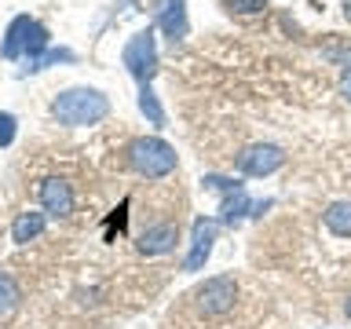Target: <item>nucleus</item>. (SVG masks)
<instances>
[{"mask_svg": "<svg viewBox=\"0 0 351 329\" xmlns=\"http://www.w3.org/2000/svg\"><path fill=\"white\" fill-rule=\"evenodd\" d=\"M51 114L59 125H70V128H81V125H95L110 114V99L95 88H66V92L55 95L51 103Z\"/></svg>", "mask_w": 351, "mask_h": 329, "instance_id": "obj_1", "label": "nucleus"}, {"mask_svg": "<svg viewBox=\"0 0 351 329\" xmlns=\"http://www.w3.org/2000/svg\"><path fill=\"white\" fill-rule=\"evenodd\" d=\"M128 164L139 175H147V180H161V175H169L176 169V150L158 136H139L128 147Z\"/></svg>", "mask_w": 351, "mask_h": 329, "instance_id": "obj_2", "label": "nucleus"}, {"mask_svg": "<svg viewBox=\"0 0 351 329\" xmlns=\"http://www.w3.org/2000/svg\"><path fill=\"white\" fill-rule=\"evenodd\" d=\"M125 66L139 84H150V77L158 73V40H154V29H139L125 44Z\"/></svg>", "mask_w": 351, "mask_h": 329, "instance_id": "obj_3", "label": "nucleus"}, {"mask_svg": "<svg viewBox=\"0 0 351 329\" xmlns=\"http://www.w3.org/2000/svg\"><path fill=\"white\" fill-rule=\"evenodd\" d=\"M194 300H197V311L208 315V318L227 315L230 307H234V300H238V285H234L230 274H216V278H205L202 285H197Z\"/></svg>", "mask_w": 351, "mask_h": 329, "instance_id": "obj_4", "label": "nucleus"}, {"mask_svg": "<svg viewBox=\"0 0 351 329\" xmlns=\"http://www.w3.org/2000/svg\"><path fill=\"white\" fill-rule=\"evenodd\" d=\"M282 164H285V150L274 147V143H252V147H245V150L238 154V172L256 175V180L278 172Z\"/></svg>", "mask_w": 351, "mask_h": 329, "instance_id": "obj_5", "label": "nucleus"}, {"mask_svg": "<svg viewBox=\"0 0 351 329\" xmlns=\"http://www.w3.org/2000/svg\"><path fill=\"white\" fill-rule=\"evenodd\" d=\"M216 230L219 223L208 216H197L194 219V234H191V252H186L183 260V271H202L205 260L213 256V245H216Z\"/></svg>", "mask_w": 351, "mask_h": 329, "instance_id": "obj_6", "label": "nucleus"}, {"mask_svg": "<svg viewBox=\"0 0 351 329\" xmlns=\"http://www.w3.org/2000/svg\"><path fill=\"white\" fill-rule=\"evenodd\" d=\"M40 205H44V212L55 216V219H66L73 212V191H70V183L59 180V175H48V180L40 183Z\"/></svg>", "mask_w": 351, "mask_h": 329, "instance_id": "obj_7", "label": "nucleus"}, {"mask_svg": "<svg viewBox=\"0 0 351 329\" xmlns=\"http://www.w3.org/2000/svg\"><path fill=\"white\" fill-rule=\"evenodd\" d=\"M158 26L172 44L186 37L191 22H186V0H158Z\"/></svg>", "mask_w": 351, "mask_h": 329, "instance_id": "obj_8", "label": "nucleus"}, {"mask_svg": "<svg viewBox=\"0 0 351 329\" xmlns=\"http://www.w3.org/2000/svg\"><path fill=\"white\" fill-rule=\"evenodd\" d=\"M29 29H33V19H29V15L11 19V26H8V33H4V40H0V55H4V59H19V55H26Z\"/></svg>", "mask_w": 351, "mask_h": 329, "instance_id": "obj_9", "label": "nucleus"}, {"mask_svg": "<svg viewBox=\"0 0 351 329\" xmlns=\"http://www.w3.org/2000/svg\"><path fill=\"white\" fill-rule=\"evenodd\" d=\"M44 216H48V212H33V208L19 212L15 223H11V241H15V245H29L33 238H40L44 234V223H48Z\"/></svg>", "mask_w": 351, "mask_h": 329, "instance_id": "obj_10", "label": "nucleus"}, {"mask_svg": "<svg viewBox=\"0 0 351 329\" xmlns=\"http://www.w3.org/2000/svg\"><path fill=\"white\" fill-rule=\"evenodd\" d=\"M176 245V227L172 223H158L150 230H143L139 238V252H147V256H161V252H169Z\"/></svg>", "mask_w": 351, "mask_h": 329, "instance_id": "obj_11", "label": "nucleus"}, {"mask_svg": "<svg viewBox=\"0 0 351 329\" xmlns=\"http://www.w3.org/2000/svg\"><path fill=\"white\" fill-rule=\"evenodd\" d=\"M223 223H230L234 227L238 219H245L249 212H256V202H249V194L241 191V186H234V191H227V197H223Z\"/></svg>", "mask_w": 351, "mask_h": 329, "instance_id": "obj_12", "label": "nucleus"}, {"mask_svg": "<svg viewBox=\"0 0 351 329\" xmlns=\"http://www.w3.org/2000/svg\"><path fill=\"white\" fill-rule=\"evenodd\" d=\"M322 219L337 238H351V202H333L322 212Z\"/></svg>", "mask_w": 351, "mask_h": 329, "instance_id": "obj_13", "label": "nucleus"}, {"mask_svg": "<svg viewBox=\"0 0 351 329\" xmlns=\"http://www.w3.org/2000/svg\"><path fill=\"white\" fill-rule=\"evenodd\" d=\"M139 110H143V117H147L154 128L165 125V110H161V103H158V95H154L150 84H139Z\"/></svg>", "mask_w": 351, "mask_h": 329, "instance_id": "obj_14", "label": "nucleus"}, {"mask_svg": "<svg viewBox=\"0 0 351 329\" xmlns=\"http://www.w3.org/2000/svg\"><path fill=\"white\" fill-rule=\"evenodd\" d=\"M19 300H22L19 282L11 278L8 271H0V315H15L19 311Z\"/></svg>", "mask_w": 351, "mask_h": 329, "instance_id": "obj_15", "label": "nucleus"}, {"mask_svg": "<svg viewBox=\"0 0 351 329\" xmlns=\"http://www.w3.org/2000/svg\"><path fill=\"white\" fill-rule=\"evenodd\" d=\"M55 62H73V51L70 48H48L44 55H37V59H29L26 73H40V70H48V66H55Z\"/></svg>", "mask_w": 351, "mask_h": 329, "instance_id": "obj_16", "label": "nucleus"}, {"mask_svg": "<svg viewBox=\"0 0 351 329\" xmlns=\"http://www.w3.org/2000/svg\"><path fill=\"white\" fill-rule=\"evenodd\" d=\"M223 8L238 11V15H256V11L267 8V0H223Z\"/></svg>", "mask_w": 351, "mask_h": 329, "instance_id": "obj_17", "label": "nucleus"}, {"mask_svg": "<svg viewBox=\"0 0 351 329\" xmlns=\"http://www.w3.org/2000/svg\"><path fill=\"white\" fill-rule=\"evenodd\" d=\"M11 139H15V117L0 114V147H11Z\"/></svg>", "mask_w": 351, "mask_h": 329, "instance_id": "obj_18", "label": "nucleus"}, {"mask_svg": "<svg viewBox=\"0 0 351 329\" xmlns=\"http://www.w3.org/2000/svg\"><path fill=\"white\" fill-rule=\"evenodd\" d=\"M340 95H344L348 103H351V62L344 66V70H340Z\"/></svg>", "mask_w": 351, "mask_h": 329, "instance_id": "obj_19", "label": "nucleus"}, {"mask_svg": "<svg viewBox=\"0 0 351 329\" xmlns=\"http://www.w3.org/2000/svg\"><path fill=\"white\" fill-rule=\"evenodd\" d=\"M348 318H351V296H348Z\"/></svg>", "mask_w": 351, "mask_h": 329, "instance_id": "obj_20", "label": "nucleus"}]
</instances>
